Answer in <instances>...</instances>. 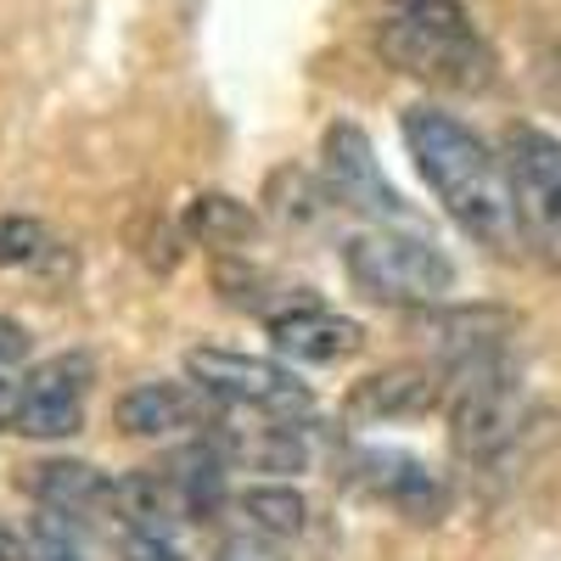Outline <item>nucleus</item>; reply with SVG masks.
Listing matches in <instances>:
<instances>
[{
    "instance_id": "nucleus-1",
    "label": "nucleus",
    "mask_w": 561,
    "mask_h": 561,
    "mask_svg": "<svg viewBox=\"0 0 561 561\" xmlns=\"http://www.w3.org/2000/svg\"><path fill=\"white\" fill-rule=\"evenodd\" d=\"M399 129H404V147H410L421 180L433 185V197L444 203V214L466 237L494 253L517 248L523 214H517V197H511V174L483 140L438 107H410Z\"/></svg>"
},
{
    "instance_id": "nucleus-2",
    "label": "nucleus",
    "mask_w": 561,
    "mask_h": 561,
    "mask_svg": "<svg viewBox=\"0 0 561 561\" xmlns=\"http://www.w3.org/2000/svg\"><path fill=\"white\" fill-rule=\"evenodd\" d=\"M377 39L404 73H421L433 84L483 90L494 79V51L460 0H388Z\"/></svg>"
},
{
    "instance_id": "nucleus-3",
    "label": "nucleus",
    "mask_w": 561,
    "mask_h": 561,
    "mask_svg": "<svg viewBox=\"0 0 561 561\" xmlns=\"http://www.w3.org/2000/svg\"><path fill=\"white\" fill-rule=\"evenodd\" d=\"M343 270L377 304H438L455 287V264L433 242L393 237V230H359L343 248Z\"/></svg>"
},
{
    "instance_id": "nucleus-4",
    "label": "nucleus",
    "mask_w": 561,
    "mask_h": 561,
    "mask_svg": "<svg viewBox=\"0 0 561 561\" xmlns=\"http://www.w3.org/2000/svg\"><path fill=\"white\" fill-rule=\"evenodd\" d=\"M444 399H449V438H455L460 455L489 460L511 444V433H517L523 388H517V377H511V365L500 354L455 365V388Z\"/></svg>"
},
{
    "instance_id": "nucleus-5",
    "label": "nucleus",
    "mask_w": 561,
    "mask_h": 561,
    "mask_svg": "<svg viewBox=\"0 0 561 561\" xmlns=\"http://www.w3.org/2000/svg\"><path fill=\"white\" fill-rule=\"evenodd\" d=\"M505 174H511L523 230L534 237V248H545L561 264V135L539 124H517L505 135Z\"/></svg>"
},
{
    "instance_id": "nucleus-6",
    "label": "nucleus",
    "mask_w": 561,
    "mask_h": 561,
    "mask_svg": "<svg viewBox=\"0 0 561 561\" xmlns=\"http://www.w3.org/2000/svg\"><path fill=\"white\" fill-rule=\"evenodd\" d=\"M185 377L203 393H214L225 404H242V410H270V415L309 410V388L275 359L230 354V348H192L185 354Z\"/></svg>"
},
{
    "instance_id": "nucleus-7",
    "label": "nucleus",
    "mask_w": 561,
    "mask_h": 561,
    "mask_svg": "<svg viewBox=\"0 0 561 561\" xmlns=\"http://www.w3.org/2000/svg\"><path fill=\"white\" fill-rule=\"evenodd\" d=\"M84 393H90V359L84 354H57L28 370L18 388V427L23 438H68L84 421Z\"/></svg>"
},
{
    "instance_id": "nucleus-8",
    "label": "nucleus",
    "mask_w": 561,
    "mask_h": 561,
    "mask_svg": "<svg viewBox=\"0 0 561 561\" xmlns=\"http://www.w3.org/2000/svg\"><path fill=\"white\" fill-rule=\"evenodd\" d=\"M325 174H332V192L359 208V214H399V192L382 180L377 158H370V140L354 124H332L325 129Z\"/></svg>"
},
{
    "instance_id": "nucleus-9",
    "label": "nucleus",
    "mask_w": 561,
    "mask_h": 561,
    "mask_svg": "<svg viewBox=\"0 0 561 561\" xmlns=\"http://www.w3.org/2000/svg\"><path fill=\"white\" fill-rule=\"evenodd\" d=\"M444 393L449 388L433 365H388V370H370L365 382H354L348 410L359 421H404V415H427Z\"/></svg>"
},
{
    "instance_id": "nucleus-10",
    "label": "nucleus",
    "mask_w": 561,
    "mask_h": 561,
    "mask_svg": "<svg viewBox=\"0 0 561 561\" xmlns=\"http://www.w3.org/2000/svg\"><path fill=\"white\" fill-rule=\"evenodd\" d=\"M270 343L287 354V359H304V365H337L348 354H359V325L332 314V309H314V304H293L270 320Z\"/></svg>"
},
{
    "instance_id": "nucleus-11",
    "label": "nucleus",
    "mask_w": 561,
    "mask_h": 561,
    "mask_svg": "<svg viewBox=\"0 0 561 561\" xmlns=\"http://www.w3.org/2000/svg\"><path fill=\"white\" fill-rule=\"evenodd\" d=\"M118 427L129 438H174L185 427H197V415H203V399L192 388H180V382H140L118 399Z\"/></svg>"
},
{
    "instance_id": "nucleus-12",
    "label": "nucleus",
    "mask_w": 561,
    "mask_h": 561,
    "mask_svg": "<svg viewBox=\"0 0 561 561\" xmlns=\"http://www.w3.org/2000/svg\"><path fill=\"white\" fill-rule=\"evenodd\" d=\"M23 489L39 511H57V517H73V511H90L96 500H107V478L90 460H34L23 472Z\"/></svg>"
},
{
    "instance_id": "nucleus-13",
    "label": "nucleus",
    "mask_w": 561,
    "mask_h": 561,
    "mask_svg": "<svg viewBox=\"0 0 561 561\" xmlns=\"http://www.w3.org/2000/svg\"><path fill=\"white\" fill-rule=\"evenodd\" d=\"M113 511L129 523V534H169L180 517H185V505L169 483V472H158V466H140V472H124L113 483Z\"/></svg>"
},
{
    "instance_id": "nucleus-14",
    "label": "nucleus",
    "mask_w": 561,
    "mask_h": 561,
    "mask_svg": "<svg viewBox=\"0 0 561 561\" xmlns=\"http://www.w3.org/2000/svg\"><path fill=\"white\" fill-rule=\"evenodd\" d=\"M163 472L185 505V517H214L225 505V455L214 444H185L180 455H169Z\"/></svg>"
},
{
    "instance_id": "nucleus-15",
    "label": "nucleus",
    "mask_w": 561,
    "mask_h": 561,
    "mask_svg": "<svg viewBox=\"0 0 561 561\" xmlns=\"http://www.w3.org/2000/svg\"><path fill=\"white\" fill-rule=\"evenodd\" d=\"M242 517H248V528H259L270 539H293L309 517V500L293 483H259L242 494Z\"/></svg>"
},
{
    "instance_id": "nucleus-16",
    "label": "nucleus",
    "mask_w": 561,
    "mask_h": 561,
    "mask_svg": "<svg viewBox=\"0 0 561 561\" xmlns=\"http://www.w3.org/2000/svg\"><path fill=\"white\" fill-rule=\"evenodd\" d=\"M393 460H399V472L377 478L382 494H388L393 505L415 511V517H438V511H444V489H438V478H433L421 460H410V455H393Z\"/></svg>"
},
{
    "instance_id": "nucleus-17",
    "label": "nucleus",
    "mask_w": 561,
    "mask_h": 561,
    "mask_svg": "<svg viewBox=\"0 0 561 561\" xmlns=\"http://www.w3.org/2000/svg\"><path fill=\"white\" fill-rule=\"evenodd\" d=\"M185 225L197 230L203 242H242L248 230H253V214L237 203V197H197L192 203V214H185Z\"/></svg>"
},
{
    "instance_id": "nucleus-18",
    "label": "nucleus",
    "mask_w": 561,
    "mask_h": 561,
    "mask_svg": "<svg viewBox=\"0 0 561 561\" xmlns=\"http://www.w3.org/2000/svg\"><path fill=\"white\" fill-rule=\"evenodd\" d=\"M23 561H84V550L57 511H39L28 523V539H23Z\"/></svg>"
},
{
    "instance_id": "nucleus-19",
    "label": "nucleus",
    "mask_w": 561,
    "mask_h": 561,
    "mask_svg": "<svg viewBox=\"0 0 561 561\" xmlns=\"http://www.w3.org/2000/svg\"><path fill=\"white\" fill-rule=\"evenodd\" d=\"M45 248V225L39 219H23V214H7L0 219V264H34Z\"/></svg>"
},
{
    "instance_id": "nucleus-20",
    "label": "nucleus",
    "mask_w": 561,
    "mask_h": 561,
    "mask_svg": "<svg viewBox=\"0 0 561 561\" xmlns=\"http://www.w3.org/2000/svg\"><path fill=\"white\" fill-rule=\"evenodd\" d=\"M118 561H185V556L174 550V539H169V534H124Z\"/></svg>"
},
{
    "instance_id": "nucleus-21",
    "label": "nucleus",
    "mask_w": 561,
    "mask_h": 561,
    "mask_svg": "<svg viewBox=\"0 0 561 561\" xmlns=\"http://www.w3.org/2000/svg\"><path fill=\"white\" fill-rule=\"evenodd\" d=\"M23 354H28V332L12 320H0V365H18Z\"/></svg>"
},
{
    "instance_id": "nucleus-22",
    "label": "nucleus",
    "mask_w": 561,
    "mask_h": 561,
    "mask_svg": "<svg viewBox=\"0 0 561 561\" xmlns=\"http://www.w3.org/2000/svg\"><path fill=\"white\" fill-rule=\"evenodd\" d=\"M18 427V388L12 382H0V433Z\"/></svg>"
},
{
    "instance_id": "nucleus-23",
    "label": "nucleus",
    "mask_w": 561,
    "mask_h": 561,
    "mask_svg": "<svg viewBox=\"0 0 561 561\" xmlns=\"http://www.w3.org/2000/svg\"><path fill=\"white\" fill-rule=\"evenodd\" d=\"M0 561H23V539L7 523H0Z\"/></svg>"
},
{
    "instance_id": "nucleus-24",
    "label": "nucleus",
    "mask_w": 561,
    "mask_h": 561,
    "mask_svg": "<svg viewBox=\"0 0 561 561\" xmlns=\"http://www.w3.org/2000/svg\"><path fill=\"white\" fill-rule=\"evenodd\" d=\"M219 561H264V556H259V550H248V545H225V550H219Z\"/></svg>"
}]
</instances>
